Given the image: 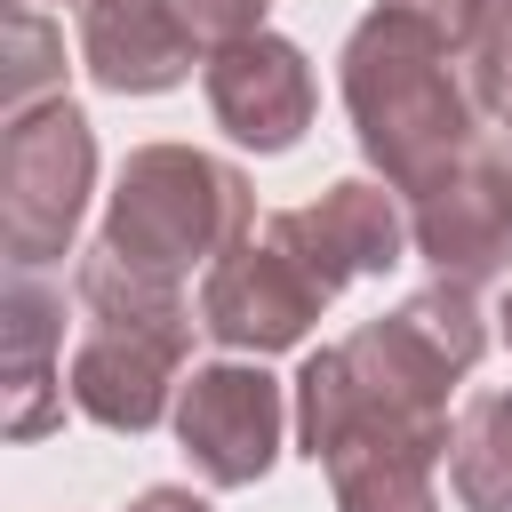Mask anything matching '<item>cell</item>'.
<instances>
[{
  "label": "cell",
  "mask_w": 512,
  "mask_h": 512,
  "mask_svg": "<svg viewBox=\"0 0 512 512\" xmlns=\"http://www.w3.org/2000/svg\"><path fill=\"white\" fill-rule=\"evenodd\" d=\"M168 8H176V24L200 40V56H216V48L248 40V32H264V8H272V0H168Z\"/></svg>",
  "instance_id": "cell-17"
},
{
  "label": "cell",
  "mask_w": 512,
  "mask_h": 512,
  "mask_svg": "<svg viewBox=\"0 0 512 512\" xmlns=\"http://www.w3.org/2000/svg\"><path fill=\"white\" fill-rule=\"evenodd\" d=\"M0 96H8V120L32 112V104H48V96H64V32L32 0L8 8V72H0Z\"/></svg>",
  "instance_id": "cell-15"
},
{
  "label": "cell",
  "mask_w": 512,
  "mask_h": 512,
  "mask_svg": "<svg viewBox=\"0 0 512 512\" xmlns=\"http://www.w3.org/2000/svg\"><path fill=\"white\" fill-rule=\"evenodd\" d=\"M432 464L440 456H416V448H344L320 472H328L336 512H440Z\"/></svg>",
  "instance_id": "cell-14"
},
{
  "label": "cell",
  "mask_w": 512,
  "mask_h": 512,
  "mask_svg": "<svg viewBox=\"0 0 512 512\" xmlns=\"http://www.w3.org/2000/svg\"><path fill=\"white\" fill-rule=\"evenodd\" d=\"M64 288L8 264L0 288V432L40 440L64 424Z\"/></svg>",
  "instance_id": "cell-11"
},
{
  "label": "cell",
  "mask_w": 512,
  "mask_h": 512,
  "mask_svg": "<svg viewBox=\"0 0 512 512\" xmlns=\"http://www.w3.org/2000/svg\"><path fill=\"white\" fill-rule=\"evenodd\" d=\"M328 304H336V296H328L320 272L272 232V216H256V232L200 272V336H216L224 352H248V360L304 344Z\"/></svg>",
  "instance_id": "cell-6"
},
{
  "label": "cell",
  "mask_w": 512,
  "mask_h": 512,
  "mask_svg": "<svg viewBox=\"0 0 512 512\" xmlns=\"http://www.w3.org/2000/svg\"><path fill=\"white\" fill-rule=\"evenodd\" d=\"M248 232H256V192L232 160H216L200 144H136L112 176L96 240L112 256H128L136 272L184 288V272H208Z\"/></svg>",
  "instance_id": "cell-4"
},
{
  "label": "cell",
  "mask_w": 512,
  "mask_h": 512,
  "mask_svg": "<svg viewBox=\"0 0 512 512\" xmlns=\"http://www.w3.org/2000/svg\"><path fill=\"white\" fill-rule=\"evenodd\" d=\"M80 64L104 96H168L208 56L176 24L168 0H88L80 8Z\"/></svg>",
  "instance_id": "cell-12"
},
{
  "label": "cell",
  "mask_w": 512,
  "mask_h": 512,
  "mask_svg": "<svg viewBox=\"0 0 512 512\" xmlns=\"http://www.w3.org/2000/svg\"><path fill=\"white\" fill-rule=\"evenodd\" d=\"M128 512H208V496H192V488H168V480H160V488H144Z\"/></svg>",
  "instance_id": "cell-19"
},
{
  "label": "cell",
  "mask_w": 512,
  "mask_h": 512,
  "mask_svg": "<svg viewBox=\"0 0 512 512\" xmlns=\"http://www.w3.org/2000/svg\"><path fill=\"white\" fill-rule=\"evenodd\" d=\"M384 8H408V16H424L432 32H448L456 48H464V32H472V0H384Z\"/></svg>",
  "instance_id": "cell-18"
},
{
  "label": "cell",
  "mask_w": 512,
  "mask_h": 512,
  "mask_svg": "<svg viewBox=\"0 0 512 512\" xmlns=\"http://www.w3.org/2000/svg\"><path fill=\"white\" fill-rule=\"evenodd\" d=\"M96 192V128L72 96H48L0 136V248L16 272H40L72 248Z\"/></svg>",
  "instance_id": "cell-5"
},
{
  "label": "cell",
  "mask_w": 512,
  "mask_h": 512,
  "mask_svg": "<svg viewBox=\"0 0 512 512\" xmlns=\"http://www.w3.org/2000/svg\"><path fill=\"white\" fill-rule=\"evenodd\" d=\"M336 88H344V112H352V136L368 152V168L416 200L432 192L496 120L480 112L472 80H464V56L448 32H432L424 16L408 8H368L352 32H344V56H336Z\"/></svg>",
  "instance_id": "cell-2"
},
{
  "label": "cell",
  "mask_w": 512,
  "mask_h": 512,
  "mask_svg": "<svg viewBox=\"0 0 512 512\" xmlns=\"http://www.w3.org/2000/svg\"><path fill=\"white\" fill-rule=\"evenodd\" d=\"M80 8H88V0H80Z\"/></svg>",
  "instance_id": "cell-21"
},
{
  "label": "cell",
  "mask_w": 512,
  "mask_h": 512,
  "mask_svg": "<svg viewBox=\"0 0 512 512\" xmlns=\"http://www.w3.org/2000/svg\"><path fill=\"white\" fill-rule=\"evenodd\" d=\"M504 128H512V120H504Z\"/></svg>",
  "instance_id": "cell-22"
},
{
  "label": "cell",
  "mask_w": 512,
  "mask_h": 512,
  "mask_svg": "<svg viewBox=\"0 0 512 512\" xmlns=\"http://www.w3.org/2000/svg\"><path fill=\"white\" fill-rule=\"evenodd\" d=\"M200 88H208L216 128L248 152H288L312 128V104H320V80H312L304 48L280 40V32H248V40L216 48L200 64Z\"/></svg>",
  "instance_id": "cell-10"
},
{
  "label": "cell",
  "mask_w": 512,
  "mask_h": 512,
  "mask_svg": "<svg viewBox=\"0 0 512 512\" xmlns=\"http://www.w3.org/2000/svg\"><path fill=\"white\" fill-rule=\"evenodd\" d=\"M408 224L432 280H464V288L504 280L512 272V136H480L432 192L408 200Z\"/></svg>",
  "instance_id": "cell-8"
},
{
  "label": "cell",
  "mask_w": 512,
  "mask_h": 512,
  "mask_svg": "<svg viewBox=\"0 0 512 512\" xmlns=\"http://www.w3.org/2000/svg\"><path fill=\"white\" fill-rule=\"evenodd\" d=\"M272 232L320 272L328 296H344V288L368 280V272L408 264V248H416L408 200H400L384 176H336L320 200H304V208H272Z\"/></svg>",
  "instance_id": "cell-9"
},
{
  "label": "cell",
  "mask_w": 512,
  "mask_h": 512,
  "mask_svg": "<svg viewBox=\"0 0 512 512\" xmlns=\"http://www.w3.org/2000/svg\"><path fill=\"white\" fill-rule=\"evenodd\" d=\"M488 312L480 288L432 280L400 296L384 320H360L344 344L304 352L296 368V448L312 464L344 448H416L448 456V392L480 368Z\"/></svg>",
  "instance_id": "cell-1"
},
{
  "label": "cell",
  "mask_w": 512,
  "mask_h": 512,
  "mask_svg": "<svg viewBox=\"0 0 512 512\" xmlns=\"http://www.w3.org/2000/svg\"><path fill=\"white\" fill-rule=\"evenodd\" d=\"M72 296H80V344H72V368H64L72 408L96 432H128V440L168 424L176 392H184L192 328H200L184 288L136 272L128 256H112L96 240L72 272Z\"/></svg>",
  "instance_id": "cell-3"
},
{
  "label": "cell",
  "mask_w": 512,
  "mask_h": 512,
  "mask_svg": "<svg viewBox=\"0 0 512 512\" xmlns=\"http://www.w3.org/2000/svg\"><path fill=\"white\" fill-rule=\"evenodd\" d=\"M464 80L480 96V112L504 128L512 120V0H472V32H464Z\"/></svg>",
  "instance_id": "cell-16"
},
{
  "label": "cell",
  "mask_w": 512,
  "mask_h": 512,
  "mask_svg": "<svg viewBox=\"0 0 512 512\" xmlns=\"http://www.w3.org/2000/svg\"><path fill=\"white\" fill-rule=\"evenodd\" d=\"M448 488L464 512H512V392H472L456 408Z\"/></svg>",
  "instance_id": "cell-13"
},
{
  "label": "cell",
  "mask_w": 512,
  "mask_h": 512,
  "mask_svg": "<svg viewBox=\"0 0 512 512\" xmlns=\"http://www.w3.org/2000/svg\"><path fill=\"white\" fill-rule=\"evenodd\" d=\"M176 448L208 488H256L280 464V432H288V392L280 376H264V360L232 352L184 376L176 392Z\"/></svg>",
  "instance_id": "cell-7"
},
{
  "label": "cell",
  "mask_w": 512,
  "mask_h": 512,
  "mask_svg": "<svg viewBox=\"0 0 512 512\" xmlns=\"http://www.w3.org/2000/svg\"><path fill=\"white\" fill-rule=\"evenodd\" d=\"M496 328H504V344H512V288H504V312H496Z\"/></svg>",
  "instance_id": "cell-20"
}]
</instances>
